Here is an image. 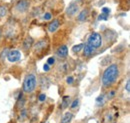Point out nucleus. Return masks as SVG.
Returning a JSON list of instances; mask_svg holds the SVG:
<instances>
[{
    "mask_svg": "<svg viewBox=\"0 0 130 123\" xmlns=\"http://www.w3.org/2000/svg\"><path fill=\"white\" fill-rule=\"evenodd\" d=\"M119 76V67L116 64H111L109 65L105 71L103 72L102 75V83L104 87H109L110 85H112L114 82L116 81V79Z\"/></svg>",
    "mask_w": 130,
    "mask_h": 123,
    "instance_id": "1",
    "label": "nucleus"
},
{
    "mask_svg": "<svg viewBox=\"0 0 130 123\" xmlns=\"http://www.w3.org/2000/svg\"><path fill=\"white\" fill-rule=\"evenodd\" d=\"M37 84V79L34 74H28L23 82V91L25 93H32Z\"/></svg>",
    "mask_w": 130,
    "mask_h": 123,
    "instance_id": "2",
    "label": "nucleus"
},
{
    "mask_svg": "<svg viewBox=\"0 0 130 123\" xmlns=\"http://www.w3.org/2000/svg\"><path fill=\"white\" fill-rule=\"evenodd\" d=\"M90 46H92L94 49H97L102 45V36L97 32L91 33V35L88 37V42Z\"/></svg>",
    "mask_w": 130,
    "mask_h": 123,
    "instance_id": "3",
    "label": "nucleus"
},
{
    "mask_svg": "<svg viewBox=\"0 0 130 123\" xmlns=\"http://www.w3.org/2000/svg\"><path fill=\"white\" fill-rule=\"evenodd\" d=\"M7 59H8V61L11 62V63H15V62L20 61L22 59V54L17 49L9 50L8 53H7Z\"/></svg>",
    "mask_w": 130,
    "mask_h": 123,
    "instance_id": "4",
    "label": "nucleus"
},
{
    "mask_svg": "<svg viewBox=\"0 0 130 123\" xmlns=\"http://www.w3.org/2000/svg\"><path fill=\"white\" fill-rule=\"evenodd\" d=\"M30 7V2L28 0H19L16 4V9L18 12H26Z\"/></svg>",
    "mask_w": 130,
    "mask_h": 123,
    "instance_id": "5",
    "label": "nucleus"
},
{
    "mask_svg": "<svg viewBox=\"0 0 130 123\" xmlns=\"http://www.w3.org/2000/svg\"><path fill=\"white\" fill-rule=\"evenodd\" d=\"M78 11H79V6H78V4H76V3H71V4L66 8V14L68 16H70V17L75 15Z\"/></svg>",
    "mask_w": 130,
    "mask_h": 123,
    "instance_id": "6",
    "label": "nucleus"
},
{
    "mask_svg": "<svg viewBox=\"0 0 130 123\" xmlns=\"http://www.w3.org/2000/svg\"><path fill=\"white\" fill-rule=\"evenodd\" d=\"M59 26H60L59 20H58V19H54V20L48 25V31L51 32V33H53V32H55V31L59 28Z\"/></svg>",
    "mask_w": 130,
    "mask_h": 123,
    "instance_id": "7",
    "label": "nucleus"
},
{
    "mask_svg": "<svg viewBox=\"0 0 130 123\" xmlns=\"http://www.w3.org/2000/svg\"><path fill=\"white\" fill-rule=\"evenodd\" d=\"M57 54L61 58L66 57L68 55V48H67V46L66 45H61V46L58 48V50H57Z\"/></svg>",
    "mask_w": 130,
    "mask_h": 123,
    "instance_id": "8",
    "label": "nucleus"
},
{
    "mask_svg": "<svg viewBox=\"0 0 130 123\" xmlns=\"http://www.w3.org/2000/svg\"><path fill=\"white\" fill-rule=\"evenodd\" d=\"M93 52H94V48L92 46H90L88 43L83 45V53H84L85 56H90Z\"/></svg>",
    "mask_w": 130,
    "mask_h": 123,
    "instance_id": "9",
    "label": "nucleus"
},
{
    "mask_svg": "<svg viewBox=\"0 0 130 123\" xmlns=\"http://www.w3.org/2000/svg\"><path fill=\"white\" fill-rule=\"evenodd\" d=\"M73 118V114L71 112H66L61 118V123H69Z\"/></svg>",
    "mask_w": 130,
    "mask_h": 123,
    "instance_id": "10",
    "label": "nucleus"
},
{
    "mask_svg": "<svg viewBox=\"0 0 130 123\" xmlns=\"http://www.w3.org/2000/svg\"><path fill=\"white\" fill-rule=\"evenodd\" d=\"M70 102H71V98H70L69 96H64L63 99H62V102H61V108H62V109L67 108L69 106Z\"/></svg>",
    "mask_w": 130,
    "mask_h": 123,
    "instance_id": "11",
    "label": "nucleus"
},
{
    "mask_svg": "<svg viewBox=\"0 0 130 123\" xmlns=\"http://www.w3.org/2000/svg\"><path fill=\"white\" fill-rule=\"evenodd\" d=\"M87 16H88V10L87 9H84V10H82L81 12L79 13V15H78V21H85L86 20V18H87Z\"/></svg>",
    "mask_w": 130,
    "mask_h": 123,
    "instance_id": "12",
    "label": "nucleus"
},
{
    "mask_svg": "<svg viewBox=\"0 0 130 123\" xmlns=\"http://www.w3.org/2000/svg\"><path fill=\"white\" fill-rule=\"evenodd\" d=\"M46 45V42L44 41V40H42V41H39V42H37L36 44H35V46H34V50L35 51H41L44 47Z\"/></svg>",
    "mask_w": 130,
    "mask_h": 123,
    "instance_id": "13",
    "label": "nucleus"
},
{
    "mask_svg": "<svg viewBox=\"0 0 130 123\" xmlns=\"http://www.w3.org/2000/svg\"><path fill=\"white\" fill-rule=\"evenodd\" d=\"M32 38L31 37H27L26 38V40L24 41V43H23V46H24V48L25 49H29L30 47H31V45H32Z\"/></svg>",
    "mask_w": 130,
    "mask_h": 123,
    "instance_id": "14",
    "label": "nucleus"
},
{
    "mask_svg": "<svg viewBox=\"0 0 130 123\" xmlns=\"http://www.w3.org/2000/svg\"><path fill=\"white\" fill-rule=\"evenodd\" d=\"M83 45H84V44L80 43V44H78V45L73 46L72 47V51H73L74 53H78V52H80V51H82V49H83Z\"/></svg>",
    "mask_w": 130,
    "mask_h": 123,
    "instance_id": "15",
    "label": "nucleus"
},
{
    "mask_svg": "<svg viewBox=\"0 0 130 123\" xmlns=\"http://www.w3.org/2000/svg\"><path fill=\"white\" fill-rule=\"evenodd\" d=\"M7 11H8V9H7L6 6H0V18H2V17L6 15Z\"/></svg>",
    "mask_w": 130,
    "mask_h": 123,
    "instance_id": "16",
    "label": "nucleus"
},
{
    "mask_svg": "<svg viewBox=\"0 0 130 123\" xmlns=\"http://www.w3.org/2000/svg\"><path fill=\"white\" fill-rule=\"evenodd\" d=\"M26 117H27V112H26V110H25V109H23V110L21 111V113H20L19 120H20V121H23V120H24Z\"/></svg>",
    "mask_w": 130,
    "mask_h": 123,
    "instance_id": "17",
    "label": "nucleus"
},
{
    "mask_svg": "<svg viewBox=\"0 0 130 123\" xmlns=\"http://www.w3.org/2000/svg\"><path fill=\"white\" fill-rule=\"evenodd\" d=\"M78 104H79V99H75L73 102H72V104H71V107L72 109H75V108L78 106Z\"/></svg>",
    "mask_w": 130,
    "mask_h": 123,
    "instance_id": "18",
    "label": "nucleus"
},
{
    "mask_svg": "<svg viewBox=\"0 0 130 123\" xmlns=\"http://www.w3.org/2000/svg\"><path fill=\"white\" fill-rule=\"evenodd\" d=\"M125 90H126V92H127V93L130 92V79H129V77L127 78V81H126V85H125Z\"/></svg>",
    "mask_w": 130,
    "mask_h": 123,
    "instance_id": "19",
    "label": "nucleus"
},
{
    "mask_svg": "<svg viewBox=\"0 0 130 123\" xmlns=\"http://www.w3.org/2000/svg\"><path fill=\"white\" fill-rule=\"evenodd\" d=\"M43 19H44V20H50V19H52V15H51V13H49V12L44 13V15H43Z\"/></svg>",
    "mask_w": 130,
    "mask_h": 123,
    "instance_id": "20",
    "label": "nucleus"
},
{
    "mask_svg": "<svg viewBox=\"0 0 130 123\" xmlns=\"http://www.w3.org/2000/svg\"><path fill=\"white\" fill-rule=\"evenodd\" d=\"M107 19H108V15H106V14L101 13L100 15L98 16V20H107Z\"/></svg>",
    "mask_w": 130,
    "mask_h": 123,
    "instance_id": "21",
    "label": "nucleus"
},
{
    "mask_svg": "<svg viewBox=\"0 0 130 123\" xmlns=\"http://www.w3.org/2000/svg\"><path fill=\"white\" fill-rule=\"evenodd\" d=\"M101 13L106 14V15H109V14H110V9L107 8V7H104V8H102V12H101Z\"/></svg>",
    "mask_w": 130,
    "mask_h": 123,
    "instance_id": "22",
    "label": "nucleus"
},
{
    "mask_svg": "<svg viewBox=\"0 0 130 123\" xmlns=\"http://www.w3.org/2000/svg\"><path fill=\"white\" fill-rule=\"evenodd\" d=\"M38 99H39V101L43 102V101H45V99H46V95H45L44 93H42V94H40V95H39Z\"/></svg>",
    "mask_w": 130,
    "mask_h": 123,
    "instance_id": "23",
    "label": "nucleus"
},
{
    "mask_svg": "<svg viewBox=\"0 0 130 123\" xmlns=\"http://www.w3.org/2000/svg\"><path fill=\"white\" fill-rule=\"evenodd\" d=\"M54 63H55V58H54V57L48 58V60H47V64H48V65H53Z\"/></svg>",
    "mask_w": 130,
    "mask_h": 123,
    "instance_id": "24",
    "label": "nucleus"
},
{
    "mask_svg": "<svg viewBox=\"0 0 130 123\" xmlns=\"http://www.w3.org/2000/svg\"><path fill=\"white\" fill-rule=\"evenodd\" d=\"M73 81H74V79H73V77L72 76L67 77V79H66V82H67L68 84H72V83H73Z\"/></svg>",
    "mask_w": 130,
    "mask_h": 123,
    "instance_id": "25",
    "label": "nucleus"
},
{
    "mask_svg": "<svg viewBox=\"0 0 130 123\" xmlns=\"http://www.w3.org/2000/svg\"><path fill=\"white\" fill-rule=\"evenodd\" d=\"M50 65H48V64H45L44 66H43V69H44V71H49L50 70V67H49Z\"/></svg>",
    "mask_w": 130,
    "mask_h": 123,
    "instance_id": "26",
    "label": "nucleus"
},
{
    "mask_svg": "<svg viewBox=\"0 0 130 123\" xmlns=\"http://www.w3.org/2000/svg\"><path fill=\"white\" fill-rule=\"evenodd\" d=\"M38 122V119H37V117H34L32 118V120H31V123H37Z\"/></svg>",
    "mask_w": 130,
    "mask_h": 123,
    "instance_id": "27",
    "label": "nucleus"
},
{
    "mask_svg": "<svg viewBox=\"0 0 130 123\" xmlns=\"http://www.w3.org/2000/svg\"><path fill=\"white\" fill-rule=\"evenodd\" d=\"M96 101H97V102H100V101L102 102V101H103V96H99V97L97 98V100H96Z\"/></svg>",
    "mask_w": 130,
    "mask_h": 123,
    "instance_id": "28",
    "label": "nucleus"
},
{
    "mask_svg": "<svg viewBox=\"0 0 130 123\" xmlns=\"http://www.w3.org/2000/svg\"><path fill=\"white\" fill-rule=\"evenodd\" d=\"M114 94H115V92H114V91H111V93H110V94H108V98H111Z\"/></svg>",
    "mask_w": 130,
    "mask_h": 123,
    "instance_id": "29",
    "label": "nucleus"
},
{
    "mask_svg": "<svg viewBox=\"0 0 130 123\" xmlns=\"http://www.w3.org/2000/svg\"><path fill=\"white\" fill-rule=\"evenodd\" d=\"M1 36H2V30L0 29V39H1Z\"/></svg>",
    "mask_w": 130,
    "mask_h": 123,
    "instance_id": "30",
    "label": "nucleus"
}]
</instances>
